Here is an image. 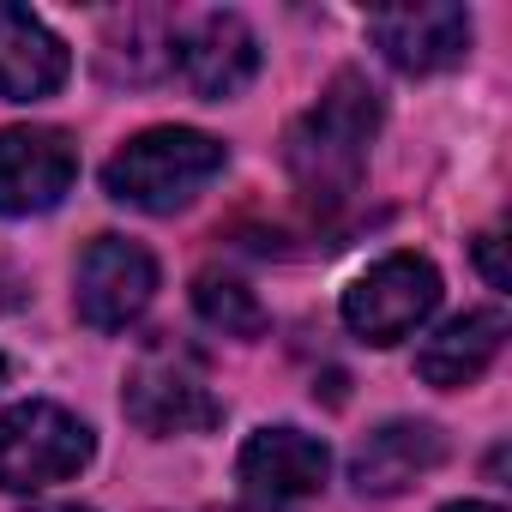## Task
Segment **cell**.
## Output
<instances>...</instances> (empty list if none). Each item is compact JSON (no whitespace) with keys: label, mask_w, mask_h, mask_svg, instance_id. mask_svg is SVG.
I'll return each instance as SVG.
<instances>
[{"label":"cell","mask_w":512,"mask_h":512,"mask_svg":"<svg viewBox=\"0 0 512 512\" xmlns=\"http://www.w3.org/2000/svg\"><path fill=\"white\" fill-rule=\"evenodd\" d=\"M374 127H380V97H374V85H368L362 73H338V79L320 91V103L290 127L284 163H290L296 187H302L320 211L344 205V199L362 187Z\"/></svg>","instance_id":"6da1fadb"},{"label":"cell","mask_w":512,"mask_h":512,"mask_svg":"<svg viewBox=\"0 0 512 512\" xmlns=\"http://www.w3.org/2000/svg\"><path fill=\"white\" fill-rule=\"evenodd\" d=\"M211 175H223V145L193 127H151L133 145H121L103 169L109 199L139 211H181Z\"/></svg>","instance_id":"7a4b0ae2"},{"label":"cell","mask_w":512,"mask_h":512,"mask_svg":"<svg viewBox=\"0 0 512 512\" xmlns=\"http://www.w3.org/2000/svg\"><path fill=\"white\" fill-rule=\"evenodd\" d=\"M127 416L145 434H205L223 422V404L187 344H151L127 374Z\"/></svg>","instance_id":"3957f363"},{"label":"cell","mask_w":512,"mask_h":512,"mask_svg":"<svg viewBox=\"0 0 512 512\" xmlns=\"http://www.w3.org/2000/svg\"><path fill=\"white\" fill-rule=\"evenodd\" d=\"M85 458H91V428L61 404L31 398L0 416V488L7 494L67 482L85 470Z\"/></svg>","instance_id":"277c9868"},{"label":"cell","mask_w":512,"mask_h":512,"mask_svg":"<svg viewBox=\"0 0 512 512\" xmlns=\"http://www.w3.org/2000/svg\"><path fill=\"white\" fill-rule=\"evenodd\" d=\"M434 302H440V272L416 253H386L344 290V326L362 344H398L434 314Z\"/></svg>","instance_id":"5b68a950"},{"label":"cell","mask_w":512,"mask_h":512,"mask_svg":"<svg viewBox=\"0 0 512 512\" xmlns=\"http://www.w3.org/2000/svg\"><path fill=\"white\" fill-rule=\"evenodd\" d=\"M157 290V260L127 235H97L79 253V320L91 332H121L145 314Z\"/></svg>","instance_id":"8992f818"},{"label":"cell","mask_w":512,"mask_h":512,"mask_svg":"<svg viewBox=\"0 0 512 512\" xmlns=\"http://www.w3.org/2000/svg\"><path fill=\"white\" fill-rule=\"evenodd\" d=\"M79 181V145L61 127H7L0 133V217H31L67 199Z\"/></svg>","instance_id":"52a82bcc"},{"label":"cell","mask_w":512,"mask_h":512,"mask_svg":"<svg viewBox=\"0 0 512 512\" xmlns=\"http://www.w3.org/2000/svg\"><path fill=\"white\" fill-rule=\"evenodd\" d=\"M169 61L181 67V79L205 97V103H223L235 91H247V79L260 73V43H253V31L235 19V13H205L175 49Z\"/></svg>","instance_id":"ba28073f"},{"label":"cell","mask_w":512,"mask_h":512,"mask_svg":"<svg viewBox=\"0 0 512 512\" xmlns=\"http://www.w3.org/2000/svg\"><path fill=\"white\" fill-rule=\"evenodd\" d=\"M326 470H332V452L326 440L302 434V428H260L247 446H241V488L247 494H260V500H308L326 488Z\"/></svg>","instance_id":"9c48e42d"},{"label":"cell","mask_w":512,"mask_h":512,"mask_svg":"<svg viewBox=\"0 0 512 512\" xmlns=\"http://www.w3.org/2000/svg\"><path fill=\"white\" fill-rule=\"evenodd\" d=\"M368 37L404 73H440V67L464 61V49H470V13L464 7H398V13H374Z\"/></svg>","instance_id":"30bf717a"},{"label":"cell","mask_w":512,"mask_h":512,"mask_svg":"<svg viewBox=\"0 0 512 512\" xmlns=\"http://www.w3.org/2000/svg\"><path fill=\"white\" fill-rule=\"evenodd\" d=\"M61 79H67L61 37L37 13L0 0V97H7V103H31V97L61 91Z\"/></svg>","instance_id":"8fae6325"},{"label":"cell","mask_w":512,"mask_h":512,"mask_svg":"<svg viewBox=\"0 0 512 512\" xmlns=\"http://www.w3.org/2000/svg\"><path fill=\"white\" fill-rule=\"evenodd\" d=\"M440 458H446V440H440L434 422H386V428H374V434L356 446L350 482H356L362 494H398V488H410L422 470H434Z\"/></svg>","instance_id":"7c38bea8"},{"label":"cell","mask_w":512,"mask_h":512,"mask_svg":"<svg viewBox=\"0 0 512 512\" xmlns=\"http://www.w3.org/2000/svg\"><path fill=\"white\" fill-rule=\"evenodd\" d=\"M506 344V314L500 308H476V314H458L446 320L422 350H416V374L428 386H470L488 374V362L500 356Z\"/></svg>","instance_id":"4fadbf2b"},{"label":"cell","mask_w":512,"mask_h":512,"mask_svg":"<svg viewBox=\"0 0 512 512\" xmlns=\"http://www.w3.org/2000/svg\"><path fill=\"white\" fill-rule=\"evenodd\" d=\"M193 308H199V320L217 326L223 338H260V332L272 326L266 308H260V296H253L241 278H229V272H199Z\"/></svg>","instance_id":"5bb4252c"},{"label":"cell","mask_w":512,"mask_h":512,"mask_svg":"<svg viewBox=\"0 0 512 512\" xmlns=\"http://www.w3.org/2000/svg\"><path fill=\"white\" fill-rule=\"evenodd\" d=\"M476 260H482L488 284H494V290H506V266H500V235H482V241H476Z\"/></svg>","instance_id":"9a60e30c"},{"label":"cell","mask_w":512,"mask_h":512,"mask_svg":"<svg viewBox=\"0 0 512 512\" xmlns=\"http://www.w3.org/2000/svg\"><path fill=\"white\" fill-rule=\"evenodd\" d=\"M446 512H500V506H482V500H464V506H446Z\"/></svg>","instance_id":"2e32d148"},{"label":"cell","mask_w":512,"mask_h":512,"mask_svg":"<svg viewBox=\"0 0 512 512\" xmlns=\"http://www.w3.org/2000/svg\"><path fill=\"white\" fill-rule=\"evenodd\" d=\"M49 512H85V506H49Z\"/></svg>","instance_id":"e0dca14e"},{"label":"cell","mask_w":512,"mask_h":512,"mask_svg":"<svg viewBox=\"0 0 512 512\" xmlns=\"http://www.w3.org/2000/svg\"><path fill=\"white\" fill-rule=\"evenodd\" d=\"M229 512H253V506H229Z\"/></svg>","instance_id":"ac0fdd59"},{"label":"cell","mask_w":512,"mask_h":512,"mask_svg":"<svg viewBox=\"0 0 512 512\" xmlns=\"http://www.w3.org/2000/svg\"><path fill=\"white\" fill-rule=\"evenodd\" d=\"M0 374H7V362H0Z\"/></svg>","instance_id":"d6986e66"}]
</instances>
